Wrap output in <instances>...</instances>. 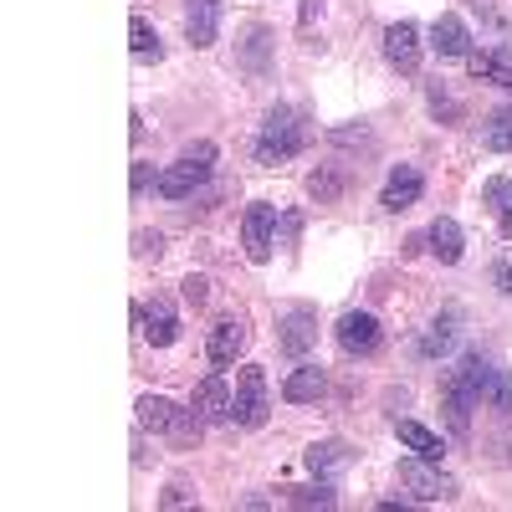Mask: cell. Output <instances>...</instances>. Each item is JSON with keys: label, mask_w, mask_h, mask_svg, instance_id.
Here are the masks:
<instances>
[{"label": "cell", "mask_w": 512, "mask_h": 512, "mask_svg": "<svg viewBox=\"0 0 512 512\" xmlns=\"http://www.w3.org/2000/svg\"><path fill=\"white\" fill-rule=\"evenodd\" d=\"M431 52H436V57H466V52H472V36H466V21H461V16H436V26H431Z\"/></svg>", "instance_id": "16"}, {"label": "cell", "mask_w": 512, "mask_h": 512, "mask_svg": "<svg viewBox=\"0 0 512 512\" xmlns=\"http://www.w3.org/2000/svg\"><path fill=\"white\" fill-rule=\"evenodd\" d=\"M323 369H313V364H303V369H292L287 374V384H282V400H292V405H308V400H318L323 395Z\"/></svg>", "instance_id": "19"}, {"label": "cell", "mask_w": 512, "mask_h": 512, "mask_svg": "<svg viewBox=\"0 0 512 512\" xmlns=\"http://www.w3.org/2000/svg\"><path fill=\"white\" fill-rule=\"evenodd\" d=\"M216 31H221V0H190L185 6L190 47H216Z\"/></svg>", "instance_id": "12"}, {"label": "cell", "mask_w": 512, "mask_h": 512, "mask_svg": "<svg viewBox=\"0 0 512 512\" xmlns=\"http://www.w3.org/2000/svg\"><path fill=\"white\" fill-rule=\"evenodd\" d=\"M446 344H451V323H436L431 333H425V338H420V349H425V354H441Z\"/></svg>", "instance_id": "27"}, {"label": "cell", "mask_w": 512, "mask_h": 512, "mask_svg": "<svg viewBox=\"0 0 512 512\" xmlns=\"http://www.w3.org/2000/svg\"><path fill=\"white\" fill-rule=\"evenodd\" d=\"M466 67H472L477 82H492V88L512 93V62L502 52H466Z\"/></svg>", "instance_id": "18"}, {"label": "cell", "mask_w": 512, "mask_h": 512, "mask_svg": "<svg viewBox=\"0 0 512 512\" xmlns=\"http://www.w3.org/2000/svg\"><path fill=\"white\" fill-rule=\"evenodd\" d=\"M246 338H251V328L241 318H221L216 328H210V359H216V364H236L241 349H246Z\"/></svg>", "instance_id": "14"}, {"label": "cell", "mask_w": 512, "mask_h": 512, "mask_svg": "<svg viewBox=\"0 0 512 512\" xmlns=\"http://www.w3.org/2000/svg\"><path fill=\"white\" fill-rule=\"evenodd\" d=\"M338 344H344V354H374L379 349V318L374 313H344L338 318Z\"/></svg>", "instance_id": "11"}, {"label": "cell", "mask_w": 512, "mask_h": 512, "mask_svg": "<svg viewBox=\"0 0 512 512\" xmlns=\"http://www.w3.org/2000/svg\"><path fill=\"white\" fill-rule=\"evenodd\" d=\"M482 144H487V149H497V154H507V149H512V108H497V113L487 118Z\"/></svg>", "instance_id": "25"}, {"label": "cell", "mask_w": 512, "mask_h": 512, "mask_svg": "<svg viewBox=\"0 0 512 512\" xmlns=\"http://www.w3.org/2000/svg\"><path fill=\"white\" fill-rule=\"evenodd\" d=\"M190 497H185V487H169V497H164V507H185Z\"/></svg>", "instance_id": "31"}, {"label": "cell", "mask_w": 512, "mask_h": 512, "mask_svg": "<svg viewBox=\"0 0 512 512\" xmlns=\"http://www.w3.org/2000/svg\"><path fill=\"white\" fill-rule=\"evenodd\" d=\"M318 11H323V0H308V6H303V26H308V21H313Z\"/></svg>", "instance_id": "32"}, {"label": "cell", "mask_w": 512, "mask_h": 512, "mask_svg": "<svg viewBox=\"0 0 512 512\" xmlns=\"http://www.w3.org/2000/svg\"><path fill=\"white\" fill-rule=\"evenodd\" d=\"M400 487L415 497V502H441L456 492V482L441 472V466H431V456H410L400 461Z\"/></svg>", "instance_id": "6"}, {"label": "cell", "mask_w": 512, "mask_h": 512, "mask_svg": "<svg viewBox=\"0 0 512 512\" xmlns=\"http://www.w3.org/2000/svg\"><path fill=\"white\" fill-rule=\"evenodd\" d=\"M128 36H134V62H159V57H164V47H159V31H154L144 16H134Z\"/></svg>", "instance_id": "24"}, {"label": "cell", "mask_w": 512, "mask_h": 512, "mask_svg": "<svg viewBox=\"0 0 512 512\" xmlns=\"http://www.w3.org/2000/svg\"><path fill=\"white\" fill-rule=\"evenodd\" d=\"M313 338H318V328H313L308 313H292V318L282 323V349H287V354H308Z\"/></svg>", "instance_id": "22"}, {"label": "cell", "mask_w": 512, "mask_h": 512, "mask_svg": "<svg viewBox=\"0 0 512 512\" xmlns=\"http://www.w3.org/2000/svg\"><path fill=\"white\" fill-rule=\"evenodd\" d=\"M149 180H154V175H149V164H134V195H144Z\"/></svg>", "instance_id": "29"}, {"label": "cell", "mask_w": 512, "mask_h": 512, "mask_svg": "<svg viewBox=\"0 0 512 512\" xmlns=\"http://www.w3.org/2000/svg\"><path fill=\"white\" fill-rule=\"evenodd\" d=\"M139 323H144V338H149L154 349H169V344L180 338V318H175V308L159 303V297H154L149 308H139Z\"/></svg>", "instance_id": "13"}, {"label": "cell", "mask_w": 512, "mask_h": 512, "mask_svg": "<svg viewBox=\"0 0 512 512\" xmlns=\"http://www.w3.org/2000/svg\"><path fill=\"white\" fill-rule=\"evenodd\" d=\"M487 205H492V216H497V226H502V236L512 241V180H487Z\"/></svg>", "instance_id": "23"}, {"label": "cell", "mask_w": 512, "mask_h": 512, "mask_svg": "<svg viewBox=\"0 0 512 512\" xmlns=\"http://www.w3.org/2000/svg\"><path fill=\"white\" fill-rule=\"evenodd\" d=\"M400 441H405L415 456H431V461H441V451H446L441 436H436V431H425L420 420H400Z\"/></svg>", "instance_id": "21"}, {"label": "cell", "mask_w": 512, "mask_h": 512, "mask_svg": "<svg viewBox=\"0 0 512 512\" xmlns=\"http://www.w3.org/2000/svg\"><path fill=\"white\" fill-rule=\"evenodd\" d=\"M420 190H425V180H420V169L415 164H400L395 169V175H390V185H384V210H395V216H400V210H410L415 200H420Z\"/></svg>", "instance_id": "15"}, {"label": "cell", "mask_w": 512, "mask_h": 512, "mask_svg": "<svg viewBox=\"0 0 512 512\" xmlns=\"http://www.w3.org/2000/svg\"><path fill=\"white\" fill-rule=\"evenodd\" d=\"M267 374L256 369V364H246L241 374H236V410H231V420L236 425H246V431H256V425H267Z\"/></svg>", "instance_id": "5"}, {"label": "cell", "mask_w": 512, "mask_h": 512, "mask_svg": "<svg viewBox=\"0 0 512 512\" xmlns=\"http://www.w3.org/2000/svg\"><path fill=\"white\" fill-rule=\"evenodd\" d=\"M195 410H200V420L205 425H226L231 420V410H236V390L221 379V374H205L200 384H195V400H190Z\"/></svg>", "instance_id": "9"}, {"label": "cell", "mask_w": 512, "mask_h": 512, "mask_svg": "<svg viewBox=\"0 0 512 512\" xmlns=\"http://www.w3.org/2000/svg\"><path fill=\"white\" fill-rule=\"evenodd\" d=\"M472 405H477V390L466 384L461 369H451V374L441 379V410H446V425H451L456 436L472 431Z\"/></svg>", "instance_id": "8"}, {"label": "cell", "mask_w": 512, "mask_h": 512, "mask_svg": "<svg viewBox=\"0 0 512 512\" xmlns=\"http://www.w3.org/2000/svg\"><path fill=\"white\" fill-rule=\"evenodd\" d=\"M461 374H466V384L477 390L482 405H497L502 415H512V379H507L502 364H492V359H482V354H466V359H461Z\"/></svg>", "instance_id": "4"}, {"label": "cell", "mask_w": 512, "mask_h": 512, "mask_svg": "<svg viewBox=\"0 0 512 512\" xmlns=\"http://www.w3.org/2000/svg\"><path fill=\"white\" fill-rule=\"evenodd\" d=\"M349 461H354V451H349L344 441H323V446L308 451V472H313V477H333V472H344Z\"/></svg>", "instance_id": "20"}, {"label": "cell", "mask_w": 512, "mask_h": 512, "mask_svg": "<svg viewBox=\"0 0 512 512\" xmlns=\"http://www.w3.org/2000/svg\"><path fill=\"white\" fill-rule=\"evenodd\" d=\"M384 57H390V67H400V72H415L420 67V26L395 21L390 31H384Z\"/></svg>", "instance_id": "10"}, {"label": "cell", "mask_w": 512, "mask_h": 512, "mask_svg": "<svg viewBox=\"0 0 512 512\" xmlns=\"http://www.w3.org/2000/svg\"><path fill=\"white\" fill-rule=\"evenodd\" d=\"M139 420H144V431H159V436H169L175 446L200 441V425H205L195 405L180 410L175 400H164V395H144V400H139Z\"/></svg>", "instance_id": "1"}, {"label": "cell", "mask_w": 512, "mask_h": 512, "mask_svg": "<svg viewBox=\"0 0 512 512\" xmlns=\"http://www.w3.org/2000/svg\"><path fill=\"white\" fill-rule=\"evenodd\" d=\"M210 159H216V149H210V144H190V149L159 175V195H164V200L195 195V190L205 185V175H210Z\"/></svg>", "instance_id": "3"}, {"label": "cell", "mask_w": 512, "mask_h": 512, "mask_svg": "<svg viewBox=\"0 0 512 512\" xmlns=\"http://www.w3.org/2000/svg\"><path fill=\"white\" fill-rule=\"evenodd\" d=\"M425 241H431L436 262H446V267H456V262H461V251H466V236H461V226H456L451 216H436L431 231H425Z\"/></svg>", "instance_id": "17"}, {"label": "cell", "mask_w": 512, "mask_h": 512, "mask_svg": "<svg viewBox=\"0 0 512 512\" xmlns=\"http://www.w3.org/2000/svg\"><path fill=\"white\" fill-rule=\"evenodd\" d=\"M497 287H502V292H512V262H502V267H497Z\"/></svg>", "instance_id": "30"}, {"label": "cell", "mask_w": 512, "mask_h": 512, "mask_svg": "<svg viewBox=\"0 0 512 512\" xmlns=\"http://www.w3.org/2000/svg\"><path fill=\"white\" fill-rule=\"evenodd\" d=\"M272 236H277V205L251 200L246 216H241V246H246L251 262H267L272 256Z\"/></svg>", "instance_id": "7"}, {"label": "cell", "mask_w": 512, "mask_h": 512, "mask_svg": "<svg viewBox=\"0 0 512 512\" xmlns=\"http://www.w3.org/2000/svg\"><path fill=\"white\" fill-rule=\"evenodd\" d=\"M205 297H210V282H205V277H185V303H195V308H200Z\"/></svg>", "instance_id": "28"}, {"label": "cell", "mask_w": 512, "mask_h": 512, "mask_svg": "<svg viewBox=\"0 0 512 512\" xmlns=\"http://www.w3.org/2000/svg\"><path fill=\"white\" fill-rule=\"evenodd\" d=\"M303 144H308L303 118H297L292 108H272L267 123H262V134H256V159H262V164H287Z\"/></svg>", "instance_id": "2"}, {"label": "cell", "mask_w": 512, "mask_h": 512, "mask_svg": "<svg viewBox=\"0 0 512 512\" xmlns=\"http://www.w3.org/2000/svg\"><path fill=\"white\" fill-rule=\"evenodd\" d=\"M292 502H297V507H313V502H318V507H333V492H328V487H292Z\"/></svg>", "instance_id": "26"}]
</instances>
